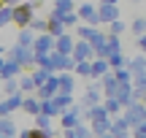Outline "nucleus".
I'll use <instances>...</instances> for the list:
<instances>
[{"label": "nucleus", "instance_id": "obj_7", "mask_svg": "<svg viewBox=\"0 0 146 138\" xmlns=\"http://www.w3.org/2000/svg\"><path fill=\"white\" fill-rule=\"evenodd\" d=\"M106 111H111V114H116V111H122V103L116 100V98H108V100H106Z\"/></svg>", "mask_w": 146, "mask_h": 138}, {"label": "nucleus", "instance_id": "obj_8", "mask_svg": "<svg viewBox=\"0 0 146 138\" xmlns=\"http://www.w3.org/2000/svg\"><path fill=\"white\" fill-rule=\"evenodd\" d=\"M70 49H73V46H70V38H68V35H65V38H60V41H57V52H60V54H68Z\"/></svg>", "mask_w": 146, "mask_h": 138}, {"label": "nucleus", "instance_id": "obj_14", "mask_svg": "<svg viewBox=\"0 0 146 138\" xmlns=\"http://www.w3.org/2000/svg\"><path fill=\"white\" fill-rule=\"evenodd\" d=\"M135 138H146V119H143V122L135 127Z\"/></svg>", "mask_w": 146, "mask_h": 138}, {"label": "nucleus", "instance_id": "obj_13", "mask_svg": "<svg viewBox=\"0 0 146 138\" xmlns=\"http://www.w3.org/2000/svg\"><path fill=\"white\" fill-rule=\"evenodd\" d=\"M122 30H125V25H122L119 19H114V22H111V35H119Z\"/></svg>", "mask_w": 146, "mask_h": 138}, {"label": "nucleus", "instance_id": "obj_11", "mask_svg": "<svg viewBox=\"0 0 146 138\" xmlns=\"http://www.w3.org/2000/svg\"><path fill=\"white\" fill-rule=\"evenodd\" d=\"M60 90H65V95L73 90V79L70 76H62V79H60Z\"/></svg>", "mask_w": 146, "mask_h": 138}, {"label": "nucleus", "instance_id": "obj_1", "mask_svg": "<svg viewBox=\"0 0 146 138\" xmlns=\"http://www.w3.org/2000/svg\"><path fill=\"white\" fill-rule=\"evenodd\" d=\"M125 119H127V125H130V127H138V125L146 119V106H141V103H130V106H127Z\"/></svg>", "mask_w": 146, "mask_h": 138}, {"label": "nucleus", "instance_id": "obj_15", "mask_svg": "<svg viewBox=\"0 0 146 138\" xmlns=\"http://www.w3.org/2000/svg\"><path fill=\"white\" fill-rule=\"evenodd\" d=\"M84 103H98V90H89L87 98H84Z\"/></svg>", "mask_w": 146, "mask_h": 138}, {"label": "nucleus", "instance_id": "obj_2", "mask_svg": "<svg viewBox=\"0 0 146 138\" xmlns=\"http://www.w3.org/2000/svg\"><path fill=\"white\" fill-rule=\"evenodd\" d=\"M38 3H30V5H22V8H14V22H19L22 27L25 25H30V19H33V8H35Z\"/></svg>", "mask_w": 146, "mask_h": 138}, {"label": "nucleus", "instance_id": "obj_16", "mask_svg": "<svg viewBox=\"0 0 146 138\" xmlns=\"http://www.w3.org/2000/svg\"><path fill=\"white\" fill-rule=\"evenodd\" d=\"M33 27H35V30H46L49 25H46V22H41V19H38V22H33Z\"/></svg>", "mask_w": 146, "mask_h": 138}, {"label": "nucleus", "instance_id": "obj_3", "mask_svg": "<svg viewBox=\"0 0 146 138\" xmlns=\"http://www.w3.org/2000/svg\"><path fill=\"white\" fill-rule=\"evenodd\" d=\"M98 19L100 22H114V19H119L116 5H100V8H98Z\"/></svg>", "mask_w": 146, "mask_h": 138}, {"label": "nucleus", "instance_id": "obj_5", "mask_svg": "<svg viewBox=\"0 0 146 138\" xmlns=\"http://www.w3.org/2000/svg\"><path fill=\"white\" fill-rule=\"evenodd\" d=\"M14 60H16L19 65H30L35 57L30 54V49H22V46H19V49H14Z\"/></svg>", "mask_w": 146, "mask_h": 138}, {"label": "nucleus", "instance_id": "obj_9", "mask_svg": "<svg viewBox=\"0 0 146 138\" xmlns=\"http://www.w3.org/2000/svg\"><path fill=\"white\" fill-rule=\"evenodd\" d=\"M70 8H73V3H70V0H57V14H60V16H65Z\"/></svg>", "mask_w": 146, "mask_h": 138}, {"label": "nucleus", "instance_id": "obj_4", "mask_svg": "<svg viewBox=\"0 0 146 138\" xmlns=\"http://www.w3.org/2000/svg\"><path fill=\"white\" fill-rule=\"evenodd\" d=\"M73 54H76L78 62H81V60H89V57H92V43H89V41H81V43L76 46V52H73Z\"/></svg>", "mask_w": 146, "mask_h": 138}, {"label": "nucleus", "instance_id": "obj_6", "mask_svg": "<svg viewBox=\"0 0 146 138\" xmlns=\"http://www.w3.org/2000/svg\"><path fill=\"white\" fill-rule=\"evenodd\" d=\"M106 70H108V60H98L92 65V76H106Z\"/></svg>", "mask_w": 146, "mask_h": 138}, {"label": "nucleus", "instance_id": "obj_12", "mask_svg": "<svg viewBox=\"0 0 146 138\" xmlns=\"http://www.w3.org/2000/svg\"><path fill=\"white\" fill-rule=\"evenodd\" d=\"M25 108H27L30 114H38V111H41V106H38V100H25Z\"/></svg>", "mask_w": 146, "mask_h": 138}, {"label": "nucleus", "instance_id": "obj_18", "mask_svg": "<svg viewBox=\"0 0 146 138\" xmlns=\"http://www.w3.org/2000/svg\"><path fill=\"white\" fill-rule=\"evenodd\" d=\"M16 3V0H3V5H14Z\"/></svg>", "mask_w": 146, "mask_h": 138}, {"label": "nucleus", "instance_id": "obj_17", "mask_svg": "<svg viewBox=\"0 0 146 138\" xmlns=\"http://www.w3.org/2000/svg\"><path fill=\"white\" fill-rule=\"evenodd\" d=\"M141 49H143V52H146V33H143V35H141Z\"/></svg>", "mask_w": 146, "mask_h": 138}, {"label": "nucleus", "instance_id": "obj_10", "mask_svg": "<svg viewBox=\"0 0 146 138\" xmlns=\"http://www.w3.org/2000/svg\"><path fill=\"white\" fill-rule=\"evenodd\" d=\"M133 33H135V35H143L146 33V19H135L133 22Z\"/></svg>", "mask_w": 146, "mask_h": 138}]
</instances>
